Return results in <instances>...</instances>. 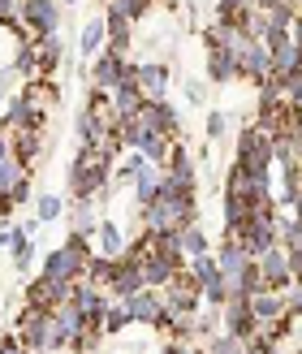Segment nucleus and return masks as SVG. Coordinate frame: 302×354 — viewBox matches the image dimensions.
Returning <instances> with one entry per match:
<instances>
[{
    "label": "nucleus",
    "instance_id": "nucleus-7",
    "mask_svg": "<svg viewBox=\"0 0 302 354\" xmlns=\"http://www.w3.org/2000/svg\"><path fill=\"white\" fill-rule=\"evenodd\" d=\"M255 268H259L263 286H268L272 294H281V290L294 286V268H290V251H285V246H268V251L255 259Z\"/></svg>",
    "mask_w": 302,
    "mask_h": 354
},
{
    "label": "nucleus",
    "instance_id": "nucleus-32",
    "mask_svg": "<svg viewBox=\"0 0 302 354\" xmlns=\"http://www.w3.org/2000/svg\"><path fill=\"white\" fill-rule=\"evenodd\" d=\"M143 169H147V156L130 147V151H121V156H117V165H113V177H117V182H130V186H134V177L143 173Z\"/></svg>",
    "mask_w": 302,
    "mask_h": 354
},
{
    "label": "nucleus",
    "instance_id": "nucleus-54",
    "mask_svg": "<svg viewBox=\"0 0 302 354\" xmlns=\"http://www.w3.org/2000/svg\"><path fill=\"white\" fill-rule=\"evenodd\" d=\"M0 156H9V130L0 126Z\"/></svg>",
    "mask_w": 302,
    "mask_h": 354
},
{
    "label": "nucleus",
    "instance_id": "nucleus-44",
    "mask_svg": "<svg viewBox=\"0 0 302 354\" xmlns=\"http://www.w3.org/2000/svg\"><path fill=\"white\" fill-rule=\"evenodd\" d=\"M281 298H285V311L294 315V320H302V286H298V281L290 290H281Z\"/></svg>",
    "mask_w": 302,
    "mask_h": 354
},
{
    "label": "nucleus",
    "instance_id": "nucleus-50",
    "mask_svg": "<svg viewBox=\"0 0 302 354\" xmlns=\"http://www.w3.org/2000/svg\"><path fill=\"white\" fill-rule=\"evenodd\" d=\"M0 354H26V350H22L17 337H5V342H0Z\"/></svg>",
    "mask_w": 302,
    "mask_h": 354
},
{
    "label": "nucleus",
    "instance_id": "nucleus-52",
    "mask_svg": "<svg viewBox=\"0 0 302 354\" xmlns=\"http://www.w3.org/2000/svg\"><path fill=\"white\" fill-rule=\"evenodd\" d=\"M290 39H294L298 48H302V13H298V17H294V22H290Z\"/></svg>",
    "mask_w": 302,
    "mask_h": 354
},
{
    "label": "nucleus",
    "instance_id": "nucleus-38",
    "mask_svg": "<svg viewBox=\"0 0 302 354\" xmlns=\"http://www.w3.org/2000/svg\"><path fill=\"white\" fill-rule=\"evenodd\" d=\"M126 324H134V320H130V307L121 303V298H113L108 311H104V320H100V333H108V337H113V333H121Z\"/></svg>",
    "mask_w": 302,
    "mask_h": 354
},
{
    "label": "nucleus",
    "instance_id": "nucleus-13",
    "mask_svg": "<svg viewBox=\"0 0 302 354\" xmlns=\"http://www.w3.org/2000/svg\"><path fill=\"white\" fill-rule=\"evenodd\" d=\"M44 121L48 117L35 113L22 95H9L5 100V113H0V126H5V130H44Z\"/></svg>",
    "mask_w": 302,
    "mask_h": 354
},
{
    "label": "nucleus",
    "instance_id": "nucleus-2",
    "mask_svg": "<svg viewBox=\"0 0 302 354\" xmlns=\"http://www.w3.org/2000/svg\"><path fill=\"white\" fill-rule=\"evenodd\" d=\"M234 165H242L246 173L255 177V186L268 194L272 190V134L259 126H246L242 134H238V156H234Z\"/></svg>",
    "mask_w": 302,
    "mask_h": 354
},
{
    "label": "nucleus",
    "instance_id": "nucleus-18",
    "mask_svg": "<svg viewBox=\"0 0 302 354\" xmlns=\"http://www.w3.org/2000/svg\"><path fill=\"white\" fill-rule=\"evenodd\" d=\"M251 263H255V259L246 255L234 238H225V242H220V251H216V268H220V277L229 281V286H234V281H238L246 268H251Z\"/></svg>",
    "mask_w": 302,
    "mask_h": 354
},
{
    "label": "nucleus",
    "instance_id": "nucleus-26",
    "mask_svg": "<svg viewBox=\"0 0 302 354\" xmlns=\"http://www.w3.org/2000/svg\"><path fill=\"white\" fill-rule=\"evenodd\" d=\"M104 48H108V26H104V13H100V17H91V22L82 26V35H78V52L91 61L95 52H104Z\"/></svg>",
    "mask_w": 302,
    "mask_h": 354
},
{
    "label": "nucleus",
    "instance_id": "nucleus-31",
    "mask_svg": "<svg viewBox=\"0 0 302 354\" xmlns=\"http://www.w3.org/2000/svg\"><path fill=\"white\" fill-rule=\"evenodd\" d=\"M177 246H182V255H186V259L211 251V246H207V234H203L199 225H182V229H177Z\"/></svg>",
    "mask_w": 302,
    "mask_h": 354
},
{
    "label": "nucleus",
    "instance_id": "nucleus-39",
    "mask_svg": "<svg viewBox=\"0 0 302 354\" xmlns=\"http://www.w3.org/2000/svg\"><path fill=\"white\" fill-rule=\"evenodd\" d=\"M57 216H65V199H61V194H39V199H35V221L48 225Z\"/></svg>",
    "mask_w": 302,
    "mask_h": 354
},
{
    "label": "nucleus",
    "instance_id": "nucleus-1",
    "mask_svg": "<svg viewBox=\"0 0 302 354\" xmlns=\"http://www.w3.org/2000/svg\"><path fill=\"white\" fill-rule=\"evenodd\" d=\"M138 216H143V229H151V234H177L182 225H194V216H199V194L160 190L147 207H138Z\"/></svg>",
    "mask_w": 302,
    "mask_h": 354
},
{
    "label": "nucleus",
    "instance_id": "nucleus-37",
    "mask_svg": "<svg viewBox=\"0 0 302 354\" xmlns=\"http://www.w3.org/2000/svg\"><path fill=\"white\" fill-rule=\"evenodd\" d=\"M246 216H251V203H246V199H229V194H225V238H234L238 229L246 225Z\"/></svg>",
    "mask_w": 302,
    "mask_h": 354
},
{
    "label": "nucleus",
    "instance_id": "nucleus-43",
    "mask_svg": "<svg viewBox=\"0 0 302 354\" xmlns=\"http://www.w3.org/2000/svg\"><path fill=\"white\" fill-rule=\"evenodd\" d=\"M0 26L22 35V5H17V0H0Z\"/></svg>",
    "mask_w": 302,
    "mask_h": 354
},
{
    "label": "nucleus",
    "instance_id": "nucleus-15",
    "mask_svg": "<svg viewBox=\"0 0 302 354\" xmlns=\"http://www.w3.org/2000/svg\"><path fill=\"white\" fill-rule=\"evenodd\" d=\"M134 82H138V91H143V100H164V91H169V65L164 61L134 65Z\"/></svg>",
    "mask_w": 302,
    "mask_h": 354
},
{
    "label": "nucleus",
    "instance_id": "nucleus-56",
    "mask_svg": "<svg viewBox=\"0 0 302 354\" xmlns=\"http://www.w3.org/2000/svg\"><path fill=\"white\" fill-rule=\"evenodd\" d=\"M155 5H177V0H155Z\"/></svg>",
    "mask_w": 302,
    "mask_h": 354
},
{
    "label": "nucleus",
    "instance_id": "nucleus-59",
    "mask_svg": "<svg viewBox=\"0 0 302 354\" xmlns=\"http://www.w3.org/2000/svg\"><path fill=\"white\" fill-rule=\"evenodd\" d=\"M0 216H9V212H5V203H0Z\"/></svg>",
    "mask_w": 302,
    "mask_h": 354
},
{
    "label": "nucleus",
    "instance_id": "nucleus-23",
    "mask_svg": "<svg viewBox=\"0 0 302 354\" xmlns=\"http://www.w3.org/2000/svg\"><path fill=\"white\" fill-rule=\"evenodd\" d=\"M234 78H238V57H234V52L207 48V82L225 86V82H234Z\"/></svg>",
    "mask_w": 302,
    "mask_h": 354
},
{
    "label": "nucleus",
    "instance_id": "nucleus-11",
    "mask_svg": "<svg viewBox=\"0 0 302 354\" xmlns=\"http://www.w3.org/2000/svg\"><path fill=\"white\" fill-rule=\"evenodd\" d=\"M138 117H143L147 130H164V134H182V113L173 109L169 100H143V109H138Z\"/></svg>",
    "mask_w": 302,
    "mask_h": 354
},
{
    "label": "nucleus",
    "instance_id": "nucleus-36",
    "mask_svg": "<svg viewBox=\"0 0 302 354\" xmlns=\"http://www.w3.org/2000/svg\"><path fill=\"white\" fill-rule=\"evenodd\" d=\"M13 69L22 74V82H26V78H39V57H35V44H30V39L17 44V52H13Z\"/></svg>",
    "mask_w": 302,
    "mask_h": 354
},
{
    "label": "nucleus",
    "instance_id": "nucleus-33",
    "mask_svg": "<svg viewBox=\"0 0 302 354\" xmlns=\"http://www.w3.org/2000/svg\"><path fill=\"white\" fill-rule=\"evenodd\" d=\"M186 277H190L199 290L207 286V281H216V277H220V268H216V255L207 251V255H194V259H186Z\"/></svg>",
    "mask_w": 302,
    "mask_h": 354
},
{
    "label": "nucleus",
    "instance_id": "nucleus-5",
    "mask_svg": "<svg viewBox=\"0 0 302 354\" xmlns=\"http://www.w3.org/2000/svg\"><path fill=\"white\" fill-rule=\"evenodd\" d=\"M130 78H134V65L126 61V52H113V48L95 52V57H91V69H86V82H91L95 95H108L113 86L130 82Z\"/></svg>",
    "mask_w": 302,
    "mask_h": 354
},
{
    "label": "nucleus",
    "instance_id": "nucleus-25",
    "mask_svg": "<svg viewBox=\"0 0 302 354\" xmlns=\"http://www.w3.org/2000/svg\"><path fill=\"white\" fill-rule=\"evenodd\" d=\"M95 255H108V259L126 255V234H121L113 221H100L95 225Z\"/></svg>",
    "mask_w": 302,
    "mask_h": 354
},
{
    "label": "nucleus",
    "instance_id": "nucleus-47",
    "mask_svg": "<svg viewBox=\"0 0 302 354\" xmlns=\"http://www.w3.org/2000/svg\"><path fill=\"white\" fill-rule=\"evenodd\" d=\"M225 130H229L225 113H220V109H211V113H207V138H225Z\"/></svg>",
    "mask_w": 302,
    "mask_h": 354
},
{
    "label": "nucleus",
    "instance_id": "nucleus-17",
    "mask_svg": "<svg viewBox=\"0 0 302 354\" xmlns=\"http://www.w3.org/2000/svg\"><path fill=\"white\" fill-rule=\"evenodd\" d=\"M52 328H57V337H61V342H65V350H69V346L78 342V333L86 328V320H82V311L65 298V303L52 307Z\"/></svg>",
    "mask_w": 302,
    "mask_h": 354
},
{
    "label": "nucleus",
    "instance_id": "nucleus-48",
    "mask_svg": "<svg viewBox=\"0 0 302 354\" xmlns=\"http://www.w3.org/2000/svg\"><path fill=\"white\" fill-rule=\"evenodd\" d=\"M246 354H276V346H272V342H263L259 333H255V337L246 342Z\"/></svg>",
    "mask_w": 302,
    "mask_h": 354
},
{
    "label": "nucleus",
    "instance_id": "nucleus-10",
    "mask_svg": "<svg viewBox=\"0 0 302 354\" xmlns=\"http://www.w3.org/2000/svg\"><path fill=\"white\" fill-rule=\"evenodd\" d=\"M69 298V286H61V281H48V277H39V281H30V286L22 290V307H35V311H52L57 303H65Z\"/></svg>",
    "mask_w": 302,
    "mask_h": 354
},
{
    "label": "nucleus",
    "instance_id": "nucleus-3",
    "mask_svg": "<svg viewBox=\"0 0 302 354\" xmlns=\"http://www.w3.org/2000/svg\"><path fill=\"white\" fill-rule=\"evenodd\" d=\"M108 173H113L108 160H100L91 147H78L74 169H69V194L74 199H100L108 190Z\"/></svg>",
    "mask_w": 302,
    "mask_h": 354
},
{
    "label": "nucleus",
    "instance_id": "nucleus-6",
    "mask_svg": "<svg viewBox=\"0 0 302 354\" xmlns=\"http://www.w3.org/2000/svg\"><path fill=\"white\" fill-rule=\"evenodd\" d=\"M22 5V35L35 39V35H57L61 30V9L57 0H17Z\"/></svg>",
    "mask_w": 302,
    "mask_h": 354
},
{
    "label": "nucleus",
    "instance_id": "nucleus-45",
    "mask_svg": "<svg viewBox=\"0 0 302 354\" xmlns=\"http://www.w3.org/2000/svg\"><path fill=\"white\" fill-rule=\"evenodd\" d=\"M117 5H121V13H126L130 22H138V17H143V13L155 5V0H117Z\"/></svg>",
    "mask_w": 302,
    "mask_h": 354
},
{
    "label": "nucleus",
    "instance_id": "nucleus-35",
    "mask_svg": "<svg viewBox=\"0 0 302 354\" xmlns=\"http://www.w3.org/2000/svg\"><path fill=\"white\" fill-rule=\"evenodd\" d=\"M263 9V22H268V30H290V22L298 17V9L290 5V0H276V5H259Z\"/></svg>",
    "mask_w": 302,
    "mask_h": 354
},
{
    "label": "nucleus",
    "instance_id": "nucleus-21",
    "mask_svg": "<svg viewBox=\"0 0 302 354\" xmlns=\"http://www.w3.org/2000/svg\"><path fill=\"white\" fill-rule=\"evenodd\" d=\"M108 95H113V100H108L113 117H138V109H143V91H138V82H134V78H130V82H121V86H113Z\"/></svg>",
    "mask_w": 302,
    "mask_h": 354
},
{
    "label": "nucleus",
    "instance_id": "nucleus-12",
    "mask_svg": "<svg viewBox=\"0 0 302 354\" xmlns=\"http://www.w3.org/2000/svg\"><path fill=\"white\" fill-rule=\"evenodd\" d=\"M17 95H22L35 113H44V117H48V113L61 104V86H57V78H26Z\"/></svg>",
    "mask_w": 302,
    "mask_h": 354
},
{
    "label": "nucleus",
    "instance_id": "nucleus-41",
    "mask_svg": "<svg viewBox=\"0 0 302 354\" xmlns=\"http://www.w3.org/2000/svg\"><path fill=\"white\" fill-rule=\"evenodd\" d=\"M199 294H203V303H207L211 311H220V307H225V298H229V281H225V277H216V281H207Z\"/></svg>",
    "mask_w": 302,
    "mask_h": 354
},
{
    "label": "nucleus",
    "instance_id": "nucleus-19",
    "mask_svg": "<svg viewBox=\"0 0 302 354\" xmlns=\"http://www.w3.org/2000/svg\"><path fill=\"white\" fill-rule=\"evenodd\" d=\"M35 57H39V78H57V65L65 57V48H61V30L57 35H35Z\"/></svg>",
    "mask_w": 302,
    "mask_h": 354
},
{
    "label": "nucleus",
    "instance_id": "nucleus-22",
    "mask_svg": "<svg viewBox=\"0 0 302 354\" xmlns=\"http://www.w3.org/2000/svg\"><path fill=\"white\" fill-rule=\"evenodd\" d=\"M225 194H229V199H246V203H259V199H268V194H263V190L255 186V177L246 173L242 165H234V169H229V182H225Z\"/></svg>",
    "mask_w": 302,
    "mask_h": 354
},
{
    "label": "nucleus",
    "instance_id": "nucleus-53",
    "mask_svg": "<svg viewBox=\"0 0 302 354\" xmlns=\"http://www.w3.org/2000/svg\"><path fill=\"white\" fill-rule=\"evenodd\" d=\"M285 207H290V212H294V221H298V225H302V190H298V194H294V199H290V203H285Z\"/></svg>",
    "mask_w": 302,
    "mask_h": 354
},
{
    "label": "nucleus",
    "instance_id": "nucleus-55",
    "mask_svg": "<svg viewBox=\"0 0 302 354\" xmlns=\"http://www.w3.org/2000/svg\"><path fill=\"white\" fill-rule=\"evenodd\" d=\"M294 281H298V286H302V268H298V272H294Z\"/></svg>",
    "mask_w": 302,
    "mask_h": 354
},
{
    "label": "nucleus",
    "instance_id": "nucleus-8",
    "mask_svg": "<svg viewBox=\"0 0 302 354\" xmlns=\"http://www.w3.org/2000/svg\"><path fill=\"white\" fill-rule=\"evenodd\" d=\"M121 303L130 307V320H138V324H151V328H169V311H164V303H160V294L155 290H138V294H130V298H121Z\"/></svg>",
    "mask_w": 302,
    "mask_h": 354
},
{
    "label": "nucleus",
    "instance_id": "nucleus-27",
    "mask_svg": "<svg viewBox=\"0 0 302 354\" xmlns=\"http://www.w3.org/2000/svg\"><path fill=\"white\" fill-rule=\"evenodd\" d=\"M160 190H164V169H160V165H147L143 173L134 177V199H138V207H147Z\"/></svg>",
    "mask_w": 302,
    "mask_h": 354
},
{
    "label": "nucleus",
    "instance_id": "nucleus-28",
    "mask_svg": "<svg viewBox=\"0 0 302 354\" xmlns=\"http://www.w3.org/2000/svg\"><path fill=\"white\" fill-rule=\"evenodd\" d=\"M268 57H272V74L281 78V74H290V69H298V65H302V48L285 35L281 44H272V48H268Z\"/></svg>",
    "mask_w": 302,
    "mask_h": 354
},
{
    "label": "nucleus",
    "instance_id": "nucleus-20",
    "mask_svg": "<svg viewBox=\"0 0 302 354\" xmlns=\"http://www.w3.org/2000/svg\"><path fill=\"white\" fill-rule=\"evenodd\" d=\"M134 151H143L147 165H160V169H164L169 156H173V134H164V130H143V138H138Z\"/></svg>",
    "mask_w": 302,
    "mask_h": 354
},
{
    "label": "nucleus",
    "instance_id": "nucleus-58",
    "mask_svg": "<svg viewBox=\"0 0 302 354\" xmlns=\"http://www.w3.org/2000/svg\"><path fill=\"white\" fill-rule=\"evenodd\" d=\"M61 5H78V0H61Z\"/></svg>",
    "mask_w": 302,
    "mask_h": 354
},
{
    "label": "nucleus",
    "instance_id": "nucleus-16",
    "mask_svg": "<svg viewBox=\"0 0 302 354\" xmlns=\"http://www.w3.org/2000/svg\"><path fill=\"white\" fill-rule=\"evenodd\" d=\"M246 44H251V39H246V30L234 22V17H216L211 30H207V48H225V52H234V57Z\"/></svg>",
    "mask_w": 302,
    "mask_h": 354
},
{
    "label": "nucleus",
    "instance_id": "nucleus-34",
    "mask_svg": "<svg viewBox=\"0 0 302 354\" xmlns=\"http://www.w3.org/2000/svg\"><path fill=\"white\" fill-rule=\"evenodd\" d=\"M22 177H30V169L17 160L13 151H9V156H0V199H5V194H9L17 182H22Z\"/></svg>",
    "mask_w": 302,
    "mask_h": 354
},
{
    "label": "nucleus",
    "instance_id": "nucleus-57",
    "mask_svg": "<svg viewBox=\"0 0 302 354\" xmlns=\"http://www.w3.org/2000/svg\"><path fill=\"white\" fill-rule=\"evenodd\" d=\"M255 5H276V0H255Z\"/></svg>",
    "mask_w": 302,
    "mask_h": 354
},
{
    "label": "nucleus",
    "instance_id": "nucleus-42",
    "mask_svg": "<svg viewBox=\"0 0 302 354\" xmlns=\"http://www.w3.org/2000/svg\"><path fill=\"white\" fill-rule=\"evenodd\" d=\"M272 78H276V74H272ZM281 91H285L290 104H302V65L290 69V74H281Z\"/></svg>",
    "mask_w": 302,
    "mask_h": 354
},
{
    "label": "nucleus",
    "instance_id": "nucleus-24",
    "mask_svg": "<svg viewBox=\"0 0 302 354\" xmlns=\"http://www.w3.org/2000/svg\"><path fill=\"white\" fill-rule=\"evenodd\" d=\"M246 307H251V315H255V328H259V324L276 320V315H285V298H281V294H272V290H263V294H251V298H246Z\"/></svg>",
    "mask_w": 302,
    "mask_h": 354
},
{
    "label": "nucleus",
    "instance_id": "nucleus-29",
    "mask_svg": "<svg viewBox=\"0 0 302 354\" xmlns=\"http://www.w3.org/2000/svg\"><path fill=\"white\" fill-rule=\"evenodd\" d=\"M138 290H143V277H138V268H134L130 259H121L117 272H113L108 294H113V298H130V294H138Z\"/></svg>",
    "mask_w": 302,
    "mask_h": 354
},
{
    "label": "nucleus",
    "instance_id": "nucleus-9",
    "mask_svg": "<svg viewBox=\"0 0 302 354\" xmlns=\"http://www.w3.org/2000/svg\"><path fill=\"white\" fill-rule=\"evenodd\" d=\"M9 151L26 169H39L48 160V138H44V130H9Z\"/></svg>",
    "mask_w": 302,
    "mask_h": 354
},
{
    "label": "nucleus",
    "instance_id": "nucleus-4",
    "mask_svg": "<svg viewBox=\"0 0 302 354\" xmlns=\"http://www.w3.org/2000/svg\"><path fill=\"white\" fill-rule=\"evenodd\" d=\"M13 337L22 342V350H44V354H57L65 350V342L57 337V328H52V311H35V307H22V315H17L13 324Z\"/></svg>",
    "mask_w": 302,
    "mask_h": 354
},
{
    "label": "nucleus",
    "instance_id": "nucleus-49",
    "mask_svg": "<svg viewBox=\"0 0 302 354\" xmlns=\"http://www.w3.org/2000/svg\"><path fill=\"white\" fill-rule=\"evenodd\" d=\"M186 95H190V104H203V100H207V86L190 78V82H186Z\"/></svg>",
    "mask_w": 302,
    "mask_h": 354
},
{
    "label": "nucleus",
    "instance_id": "nucleus-14",
    "mask_svg": "<svg viewBox=\"0 0 302 354\" xmlns=\"http://www.w3.org/2000/svg\"><path fill=\"white\" fill-rule=\"evenodd\" d=\"M272 74V57H268V48H263L259 39H251L242 52H238V78H251V82H263Z\"/></svg>",
    "mask_w": 302,
    "mask_h": 354
},
{
    "label": "nucleus",
    "instance_id": "nucleus-30",
    "mask_svg": "<svg viewBox=\"0 0 302 354\" xmlns=\"http://www.w3.org/2000/svg\"><path fill=\"white\" fill-rule=\"evenodd\" d=\"M95 225H100V216H95V199H74V212H69V229H74V234H91V238H95Z\"/></svg>",
    "mask_w": 302,
    "mask_h": 354
},
{
    "label": "nucleus",
    "instance_id": "nucleus-51",
    "mask_svg": "<svg viewBox=\"0 0 302 354\" xmlns=\"http://www.w3.org/2000/svg\"><path fill=\"white\" fill-rule=\"evenodd\" d=\"M160 354H199V350H190L186 342H169L164 350H160Z\"/></svg>",
    "mask_w": 302,
    "mask_h": 354
},
{
    "label": "nucleus",
    "instance_id": "nucleus-46",
    "mask_svg": "<svg viewBox=\"0 0 302 354\" xmlns=\"http://www.w3.org/2000/svg\"><path fill=\"white\" fill-rule=\"evenodd\" d=\"M246 9H255V0H220V17H234V22Z\"/></svg>",
    "mask_w": 302,
    "mask_h": 354
},
{
    "label": "nucleus",
    "instance_id": "nucleus-40",
    "mask_svg": "<svg viewBox=\"0 0 302 354\" xmlns=\"http://www.w3.org/2000/svg\"><path fill=\"white\" fill-rule=\"evenodd\" d=\"M207 354H246V342L234 337V333H216V337L207 342Z\"/></svg>",
    "mask_w": 302,
    "mask_h": 354
}]
</instances>
